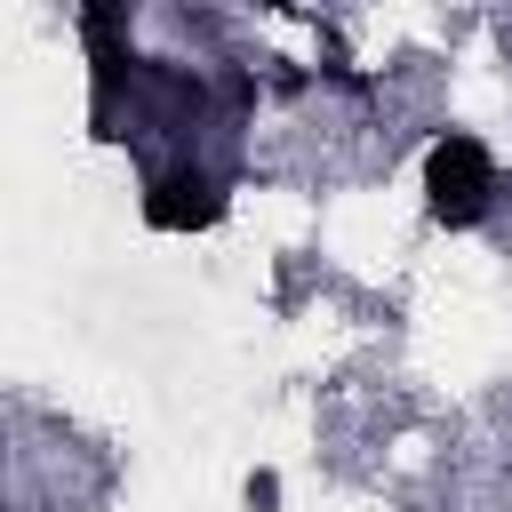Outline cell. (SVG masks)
<instances>
[{
	"mask_svg": "<svg viewBox=\"0 0 512 512\" xmlns=\"http://www.w3.org/2000/svg\"><path fill=\"white\" fill-rule=\"evenodd\" d=\"M424 200L440 224H480L488 200H496V160L480 136H440L424 152Z\"/></svg>",
	"mask_w": 512,
	"mask_h": 512,
	"instance_id": "6da1fadb",
	"label": "cell"
}]
</instances>
